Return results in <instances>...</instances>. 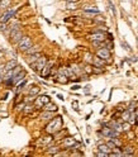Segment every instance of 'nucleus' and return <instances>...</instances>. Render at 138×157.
Returning a JSON list of instances; mask_svg holds the SVG:
<instances>
[{"label":"nucleus","instance_id":"7","mask_svg":"<svg viewBox=\"0 0 138 157\" xmlns=\"http://www.w3.org/2000/svg\"><path fill=\"white\" fill-rule=\"evenodd\" d=\"M23 37H24V36H23L20 28H19V29H14V30H11V32H10V41L11 42H19Z\"/></svg>","mask_w":138,"mask_h":157},{"label":"nucleus","instance_id":"21","mask_svg":"<svg viewBox=\"0 0 138 157\" xmlns=\"http://www.w3.org/2000/svg\"><path fill=\"white\" fill-rule=\"evenodd\" d=\"M58 151H60V147H57V146H52V147H48L47 153H48V155H52V156H56L57 153H58Z\"/></svg>","mask_w":138,"mask_h":157},{"label":"nucleus","instance_id":"25","mask_svg":"<svg viewBox=\"0 0 138 157\" xmlns=\"http://www.w3.org/2000/svg\"><path fill=\"white\" fill-rule=\"evenodd\" d=\"M131 113H132V112H129V110H124V112L120 114L122 120H123V122H128L129 118H131Z\"/></svg>","mask_w":138,"mask_h":157},{"label":"nucleus","instance_id":"34","mask_svg":"<svg viewBox=\"0 0 138 157\" xmlns=\"http://www.w3.org/2000/svg\"><path fill=\"white\" fill-rule=\"evenodd\" d=\"M93 72H94V74H101V72H103V67L94 66V67H93Z\"/></svg>","mask_w":138,"mask_h":157},{"label":"nucleus","instance_id":"1","mask_svg":"<svg viewBox=\"0 0 138 157\" xmlns=\"http://www.w3.org/2000/svg\"><path fill=\"white\" fill-rule=\"evenodd\" d=\"M61 129H62V117H60V115L52 118L51 122L46 125V132L48 134H55V133L60 132Z\"/></svg>","mask_w":138,"mask_h":157},{"label":"nucleus","instance_id":"39","mask_svg":"<svg viewBox=\"0 0 138 157\" xmlns=\"http://www.w3.org/2000/svg\"><path fill=\"white\" fill-rule=\"evenodd\" d=\"M85 70H86V72L91 74V72H93V67H91V66H86V67H85Z\"/></svg>","mask_w":138,"mask_h":157},{"label":"nucleus","instance_id":"38","mask_svg":"<svg viewBox=\"0 0 138 157\" xmlns=\"http://www.w3.org/2000/svg\"><path fill=\"white\" fill-rule=\"evenodd\" d=\"M122 46H124V48L127 49V51H131V47H129V46L125 43V42H122Z\"/></svg>","mask_w":138,"mask_h":157},{"label":"nucleus","instance_id":"11","mask_svg":"<svg viewBox=\"0 0 138 157\" xmlns=\"http://www.w3.org/2000/svg\"><path fill=\"white\" fill-rule=\"evenodd\" d=\"M93 63H94V66L104 67L105 66V60H103L101 57H99V56H95L94 58H93Z\"/></svg>","mask_w":138,"mask_h":157},{"label":"nucleus","instance_id":"10","mask_svg":"<svg viewBox=\"0 0 138 157\" xmlns=\"http://www.w3.org/2000/svg\"><path fill=\"white\" fill-rule=\"evenodd\" d=\"M62 144L66 148H68L70 150L71 147H74L75 144H76V141H75V138H72V137H66L63 141H62Z\"/></svg>","mask_w":138,"mask_h":157},{"label":"nucleus","instance_id":"16","mask_svg":"<svg viewBox=\"0 0 138 157\" xmlns=\"http://www.w3.org/2000/svg\"><path fill=\"white\" fill-rule=\"evenodd\" d=\"M68 76L66 75H63V74H58L57 75V77H56V81H58L60 84H67L68 82Z\"/></svg>","mask_w":138,"mask_h":157},{"label":"nucleus","instance_id":"42","mask_svg":"<svg viewBox=\"0 0 138 157\" xmlns=\"http://www.w3.org/2000/svg\"><path fill=\"white\" fill-rule=\"evenodd\" d=\"M57 98H58L60 100H63V96H62V95H61V94H58V95H57Z\"/></svg>","mask_w":138,"mask_h":157},{"label":"nucleus","instance_id":"44","mask_svg":"<svg viewBox=\"0 0 138 157\" xmlns=\"http://www.w3.org/2000/svg\"><path fill=\"white\" fill-rule=\"evenodd\" d=\"M0 9H1V4H0Z\"/></svg>","mask_w":138,"mask_h":157},{"label":"nucleus","instance_id":"3","mask_svg":"<svg viewBox=\"0 0 138 157\" xmlns=\"http://www.w3.org/2000/svg\"><path fill=\"white\" fill-rule=\"evenodd\" d=\"M32 46H33V44H32V41H30V38H29V37H25V36L18 42V49H19L20 52H25L27 49H28L29 47H32Z\"/></svg>","mask_w":138,"mask_h":157},{"label":"nucleus","instance_id":"28","mask_svg":"<svg viewBox=\"0 0 138 157\" xmlns=\"http://www.w3.org/2000/svg\"><path fill=\"white\" fill-rule=\"evenodd\" d=\"M38 93H39V87L38 86H32L29 89V95H37Z\"/></svg>","mask_w":138,"mask_h":157},{"label":"nucleus","instance_id":"29","mask_svg":"<svg viewBox=\"0 0 138 157\" xmlns=\"http://www.w3.org/2000/svg\"><path fill=\"white\" fill-rule=\"evenodd\" d=\"M67 9L68 10H75V9H77V1H75V3H67Z\"/></svg>","mask_w":138,"mask_h":157},{"label":"nucleus","instance_id":"9","mask_svg":"<svg viewBox=\"0 0 138 157\" xmlns=\"http://www.w3.org/2000/svg\"><path fill=\"white\" fill-rule=\"evenodd\" d=\"M89 38L91 39V42L93 41H99V42H104L105 41V34L103 32H95L93 34H90Z\"/></svg>","mask_w":138,"mask_h":157},{"label":"nucleus","instance_id":"17","mask_svg":"<svg viewBox=\"0 0 138 157\" xmlns=\"http://www.w3.org/2000/svg\"><path fill=\"white\" fill-rule=\"evenodd\" d=\"M133 153H134V148L132 146H127L123 148V156H133Z\"/></svg>","mask_w":138,"mask_h":157},{"label":"nucleus","instance_id":"23","mask_svg":"<svg viewBox=\"0 0 138 157\" xmlns=\"http://www.w3.org/2000/svg\"><path fill=\"white\" fill-rule=\"evenodd\" d=\"M37 52H39V46H32V47H29L25 51L27 55H33V53H37Z\"/></svg>","mask_w":138,"mask_h":157},{"label":"nucleus","instance_id":"40","mask_svg":"<svg viewBox=\"0 0 138 157\" xmlns=\"http://www.w3.org/2000/svg\"><path fill=\"white\" fill-rule=\"evenodd\" d=\"M72 105H74V109H75V110H77V112H79V108H77V103H76V101H74V103H72Z\"/></svg>","mask_w":138,"mask_h":157},{"label":"nucleus","instance_id":"22","mask_svg":"<svg viewBox=\"0 0 138 157\" xmlns=\"http://www.w3.org/2000/svg\"><path fill=\"white\" fill-rule=\"evenodd\" d=\"M41 57V53L37 52V53H33V55H29V58H28V63H33Z\"/></svg>","mask_w":138,"mask_h":157},{"label":"nucleus","instance_id":"31","mask_svg":"<svg viewBox=\"0 0 138 157\" xmlns=\"http://www.w3.org/2000/svg\"><path fill=\"white\" fill-rule=\"evenodd\" d=\"M51 139H52V137H51V134H49V136H47V137H43V138H42L39 142L43 143V144H48L49 142H51Z\"/></svg>","mask_w":138,"mask_h":157},{"label":"nucleus","instance_id":"36","mask_svg":"<svg viewBox=\"0 0 138 157\" xmlns=\"http://www.w3.org/2000/svg\"><path fill=\"white\" fill-rule=\"evenodd\" d=\"M96 156H98V157H108L109 155L105 153V152H103V151H98V152H96Z\"/></svg>","mask_w":138,"mask_h":157},{"label":"nucleus","instance_id":"6","mask_svg":"<svg viewBox=\"0 0 138 157\" xmlns=\"http://www.w3.org/2000/svg\"><path fill=\"white\" fill-rule=\"evenodd\" d=\"M15 15V9H11V8H9L5 13H4L1 15V18H0V23H6L8 20H10L11 18H13Z\"/></svg>","mask_w":138,"mask_h":157},{"label":"nucleus","instance_id":"18","mask_svg":"<svg viewBox=\"0 0 138 157\" xmlns=\"http://www.w3.org/2000/svg\"><path fill=\"white\" fill-rule=\"evenodd\" d=\"M43 109L44 110H49V112H56V110H57V105L49 101V103H47V104L43 106Z\"/></svg>","mask_w":138,"mask_h":157},{"label":"nucleus","instance_id":"24","mask_svg":"<svg viewBox=\"0 0 138 157\" xmlns=\"http://www.w3.org/2000/svg\"><path fill=\"white\" fill-rule=\"evenodd\" d=\"M25 84H27V81H25V79L23 80L22 82H19L18 85H17V87H15V94H20V91H23V87L25 86Z\"/></svg>","mask_w":138,"mask_h":157},{"label":"nucleus","instance_id":"32","mask_svg":"<svg viewBox=\"0 0 138 157\" xmlns=\"http://www.w3.org/2000/svg\"><path fill=\"white\" fill-rule=\"evenodd\" d=\"M70 68L72 70V72H74L75 75H79V74H80V68H79L77 65H71Z\"/></svg>","mask_w":138,"mask_h":157},{"label":"nucleus","instance_id":"13","mask_svg":"<svg viewBox=\"0 0 138 157\" xmlns=\"http://www.w3.org/2000/svg\"><path fill=\"white\" fill-rule=\"evenodd\" d=\"M112 132H113V128H110V127H108V125H105V127H103V129H101V134L104 136V137H106V138H110V136H112Z\"/></svg>","mask_w":138,"mask_h":157},{"label":"nucleus","instance_id":"12","mask_svg":"<svg viewBox=\"0 0 138 157\" xmlns=\"http://www.w3.org/2000/svg\"><path fill=\"white\" fill-rule=\"evenodd\" d=\"M98 150H99V151L105 152V153H108V155H109L110 152L113 151L112 148L109 147V144H108V143H100V144H99V146H98Z\"/></svg>","mask_w":138,"mask_h":157},{"label":"nucleus","instance_id":"2","mask_svg":"<svg viewBox=\"0 0 138 157\" xmlns=\"http://www.w3.org/2000/svg\"><path fill=\"white\" fill-rule=\"evenodd\" d=\"M48 62V60H47V57H44V56H41L39 58H38L36 62H33V63H30V67L33 68L34 71H38V72H41L42 71V68H43L46 66V63Z\"/></svg>","mask_w":138,"mask_h":157},{"label":"nucleus","instance_id":"43","mask_svg":"<svg viewBox=\"0 0 138 157\" xmlns=\"http://www.w3.org/2000/svg\"><path fill=\"white\" fill-rule=\"evenodd\" d=\"M67 3H75V1H77V0H66Z\"/></svg>","mask_w":138,"mask_h":157},{"label":"nucleus","instance_id":"19","mask_svg":"<svg viewBox=\"0 0 138 157\" xmlns=\"http://www.w3.org/2000/svg\"><path fill=\"white\" fill-rule=\"evenodd\" d=\"M41 118L42 119H52L53 118V112H49V110H44L43 113L41 114Z\"/></svg>","mask_w":138,"mask_h":157},{"label":"nucleus","instance_id":"14","mask_svg":"<svg viewBox=\"0 0 138 157\" xmlns=\"http://www.w3.org/2000/svg\"><path fill=\"white\" fill-rule=\"evenodd\" d=\"M18 66V62L15 60H10V61H8V62L5 63V70L6 71H10V70H13V68H15Z\"/></svg>","mask_w":138,"mask_h":157},{"label":"nucleus","instance_id":"8","mask_svg":"<svg viewBox=\"0 0 138 157\" xmlns=\"http://www.w3.org/2000/svg\"><path fill=\"white\" fill-rule=\"evenodd\" d=\"M52 65H53V62H51V61H48V62L46 63V66H44L43 68H42V71L39 72L42 77H44V79H46V77H47V76H48L49 74H51V70H52Z\"/></svg>","mask_w":138,"mask_h":157},{"label":"nucleus","instance_id":"15","mask_svg":"<svg viewBox=\"0 0 138 157\" xmlns=\"http://www.w3.org/2000/svg\"><path fill=\"white\" fill-rule=\"evenodd\" d=\"M84 11H86V13H94V14H99V13H100L98 8H95L93 5H85V6H84Z\"/></svg>","mask_w":138,"mask_h":157},{"label":"nucleus","instance_id":"45","mask_svg":"<svg viewBox=\"0 0 138 157\" xmlns=\"http://www.w3.org/2000/svg\"><path fill=\"white\" fill-rule=\"evenodd\" d=\"M0 1H1V0H0Z\"/></svg>","mask_w":138,"mask_h":157},{"label":"nucleus","instance_id":"33","mask_svg":"<svg viewBox=\"0 0 138 157\" xmlns=\"http://www.w3.org/2000/svg\"><path fill=\"white\" fill-rule=\"evenodd\" d=\"M109 139H112V141H113V143L115 144L117 147H120V146H122V142H120V141L117 138V137H113V138H109Z\"/></svg>","mask_w":138,"mask_h":157},{"label":"nucleus","instance_id":"4","mask_svg":"<svg viewBox=\"0 0 138 157\" xmlns=\"http://www.w3.org/2000/svg\"><path fill=\"white\" fill-rule=\"evenodd\" d=\"M96 56L101 57V58L105 61H109L110 57H112V52H110V49L106 47H100V48H98V51H96Z\"/></svg>","mask_w":138,"mask_h":157},{"label":"nucleus","instance_id":"20","mask_svg":"<svg viewBox=\"0 0 138 157\" xmlns=\"http://www.w3.org/2000/svg\"><path fill=\"white\" fill-rule=\"evenodd\" d=\"M24 76H25V71H20V72H18V74L13 77L14 84H15V82H18V81H20V80H24Z\"/></svg>","mask_w":138,"mask_h":157},{"label":"nucleus","instance_id":"30","mask_svg":"<svg viewBox=\"0 0 138 157\" xmlns=\"http://www.w3.org/2000/svg\"><path fill=\"white\" fill-rule=\"evenodd\" d=\"M6 72L5 70V65H0V81L4 80V74Z\"/></svg>","mask_w":138,"mask_h":157},{"label":"nucleus","instance_id":"37","mask_svg":"<svg viewBox=\"0 0 138 157\" xmlns=\"http://www.w3.org/2000/svg\"><path fill=\"white\" fill-rule=\"evenodd\" d=\"M85 60L87 61V62H93V58H91L90 53H86V55H85Z\"/></svg>","mask_w":138,"mask_h":157},{"label":"nucleus","instance_id":"41","mask_svg":"<svg viewBox=\"0 0 138 157\" xmlns=\"http://www.w3.org/2000/svg\"><path fill=\"white\" fill-rule=\"evenodd\" d=\"M80 87H81V86H80V85H74V86L71 87V89H72V90H79Z\"/></svg>","mask_w":138,"mask_h":157},{"label":"nucleus","instance_id":"35","mask_svg":"<svg viewBox=\"0 0 138 157\" xmlns=\"http://www.w3.org/2000/svg\"><path fill=\"white\" fill-rule=\"evenodd\" d=\"M0 4H1V9H3V8H6V6H9V4H10V0H1V1H0Z\"/></svg>","mask_w":138,"mask_h":157},{"label":"nucleus","instance_id":"5","mask_svg":"<svg viewBox=\"0 0 138 157\" xmlns=\"http://www.w3.org/2000/svg\"><path fill=\"white\" fill-rule=\"evenodd\" d=\"M51 101V99H49V96L48 95H42V96H38L37 99H36V101H34V106L36 108H42V106H44L47 103H49Z\"/></svg>","mask_w":138,"mask_h":157},{"label":"nucleus","instance_id":"27","mask_svg":"<svg viewBox=\"0 0 138 157\" xmlns=\"http://www.w3.org/2000/svg\"><path fill=\"white\" fill-rule=\"evenodd\" d=\"M122 128H123V132H129L131 131V123L129 122H122Z\"/></svg>","mask_w":138,"mask_h":157},{"label":"nucleus","instance_id":"26","mask_svg":"<svg viewBox=\"0 0 138 157\" xmlns=\"http://www.w3.org/2000/svg\"><path fill=\"white\" fill-rule=\"evenodd\" d=\"M33 110H34V105L30 104V103H27L25 106H24V109H23V112H24L25 114H28V113H32Z\"/></svg>","mask_w":138,"mask_h":157}]
</instances>
